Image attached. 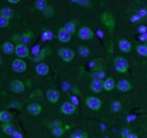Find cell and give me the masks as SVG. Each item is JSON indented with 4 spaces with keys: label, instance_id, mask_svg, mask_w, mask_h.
<instances>
[{
    "label": "cell",
    "instance_id": "obj_13",
    "mask_svg": "<svg viewBox=\"0 0 147 138\" xmlns=\"http://www.w3.org/2000/svg\"><path fill=\"white\" fill-rule=\"evenodd\" d=\"M118 45H119V49H120V51L125 52V53H129V52L131 51V43L129 42L128 40H126V39H122V40H120L119 41V43H118Z\"/></svg>",
    "mask_w": 147,
    "mask_h": 138
},
{
    "label": "cell",
    "instance_id": "obj_28",
    "mask_svg": "<svg viewBox=\"0 0 147 138\" xmlns=\"http://www.w3.org/2000/svg\"><path fill=\"white\" fill-rule=\"evenodd\" d=\"M136 51L139 55H143V57H147V44H139L137 48H136Z\"/></svg>",
    "mask_w": 147,
    "mask_h": 138
},
{
    "label": "cell",
    "instance_id": "obj_35",
    "mask_svg": "<svg viewBox=\"0 0 147 138\" xmlns=\"http://www.w3.org/2000/svg\"><path fill=\"white\" fill-rule=\"evenodd\" d=\"M50 127H52V129L53 128H58V127H62V122L61 121H53V122H51L50 124H49Z\"/></svg>",
    "mask_w": 147,
    "mask_h": 138
},
{
    "label": "cell",
    "instance_id": "obj_17",
    "mask_svg": "<svg viewBox=\"0 0 147 138\" xmlns=\"http://www.w3.org/2000/svg\"><path fill=\"white\" fill-rule=\"evenodd\" d=\"M115 87H117V89H119L120 92H128V91L131 89V84L129 83L128 80L122 79V80L118 82V84L115 85Z\"/></svg>",
    "mask_w": 147,
    "mask_h": 138
},
{
    "label": "cell",
    "instance_id": "obj_21",
    "mask_svg": "<svg viewBox=\"0 0 147 138\" xmlns=\"http://www.w3.org/2000/svg\"><path fill=\"white\" fill-rule=\"evenodd\" d=\"M13 120V116L8 111H0V121L3 123H10Z\"/></svg>",
    "mask_w": 147,
    "mask_h": 138
},
{
    "label": "cell",
    "instance_id": "obj_32",
    "mask_svg": "<svg viewBox=\"0 0 147 138\" xmlns=\"http://www.w3.org/2000/svg\"><path fill=\"white\" fill-rule=\"evenodd\" d=\"M9 25V20L6 19V18L1 17L0 16V28H3V27H7Z\"/></svg>",
    "mask_w": 147,
    "mask_h": 138
},
{
    "label": "cell",
    "instance_id": "obj_41",
    "mask_svg": "<svg viewBox=\"0 0 147 138\" xmlns=\"http://www.w3.org/2000/svg\"><path fill=\"white\" fill-rule=\"evenodd\" d=\"M129 134H130V133H128V130H127V129H123L121 135H122V137H123V138H126V136H127V135H129Z\"/></svg>",
    "mask_w": 147,
    "mask_h": 138
},
{
    "label": "cell",
    "instance_id": "obj_14",
    "mask_svg": "<svg viewBox=\"0 0 147 138\" xmlns=\"http://www.w3.org/2000/svg\"><path fill=\"white\" fill-rule=\"evenodd\" d=\"M90 87H91V89H92L94 93H101L102 91H104V88H103V80H96V79H94V80H92Z\"/></svg>",
    "mask_w": 147,
    "mask_h": 138
},
{
    "label": "cell",
    "instance_id": "obj_5",
    "mask_svg": "<svg viewBox=\"0 0 147 138\" xmlns=\"http://www.w3.org/2000/svg\"><path fill=\"white\" fill-rule=\"evenodd\" d=\"M11 68L16 72H24L27 69V64L23 60V59H15L11 64Z\"/></svg>",
    "mask_w": 147,
    "mask_h": 138
},
{
    "label": "cell",
    "instance_id": "obj_38",
    "mask_svg": "<svg viewBox=\"0 0 147 138\" xmlns=\"http://www.w3.org/2000/svg\"><path fill=\"white\" fill-rule=\"evenodd\" d=\"M75 2H77L78 5H82V6H85V7H87V6L90 5V1H82V0H78V1H75Z\"/></svg>",
    "mask_w": 147,
    "mask_h": 138
},
{
    "label": "cell",
    "instance_id": "obj_8",
    "mask_svg": "<svg viewBox=\"0 0 147 138\" xmlns=\"http://www.w3.org/2000/svg\"><path fill=\"white\" fill-rule=\"evenodd\" d=\"M101 19H102V22H103V24L108 27V28H110V30H113V27H114V18H113V16L111 15L110 13H103V15H102V17H101Z\"/></svg>",
    "mask_w": 147,
    "mask_h": 138
},
{
    "label": "cell",
    "instance_id": "obj_11",
    "mask_svg": "<svg viewBox=\"0 0 147 138\" xmlns=\"http://www.w3.org/2000/svg\"><path fill=\"white\" fill-rule=\"evenodd\" d=\"M58 40L62 43H68L71 40V34L68 33L63 27L58 31Z\"/></svg>",
    "mask_w": 147,
    "mask_h": 138
},
{
    "label": "cell",
    "instance_id": "obj_39",
    "mask_svg": "<svg viewBox=\"0 0 147 138\" xmlns=\"http://www.w3.org/2000/svg\"><path fill=\"white\" fill-rule=\"evenodd\" d=\"M138 20H140V16H139L138 14L131 17V22H138Z\"/></svg>",
    "mask_w": 147,
    "mask_h": 138
},
{
    "label": "cell",
    "instance_id": "obj_22",
    "mask_svg": "<svg viewBox=\"0 0 147 138\" xmlns=\"http://www.w3.org/2000/svg\"><path fill=\"white\" fill-rule=\"evenodd\" d=\"M47 51H48V49H42V50L38 52V53H36V54H33L31 59H32L33 61H35V62H40V64H41V61H42V60L45 58Z\"/></svg>",
    "mask_w": 147,
    "mask_h": 138
},
{
    "label": "cell",
    "instance_id": "obj_34",
    "mask_svg": "<svg viewBox=\"0 0 147 138\" xmlns=\"http://www.w3.org/2000/svg\"><path fill=\"white\" fill-rule=\"evenodd\" d=\"M52 37H53V35H52V33H51L50 31H45V32L43 33V35H42V39H43L44 41L50 40V39H52Z\"/></svg>",
    "mask_w": 147,
    "mask_h": 138
},
{
    "label": "cell",
    "instance_id": "obj_42",
    "mask_svg": "<svg viewBox=\"0 0 147 138\" xmlns=\"http://www.w3.org/2000/svg\"><path fill=\"white\" fill-rule=\"evenodd\" d=\"M126 138H138V136H137L136 134H131V133H130L129 135L126 136Z\"/></svg>",
    "mask_w": 147,
    "mask_h": 138
},
{
    "label": "cell",
    "instance_id": "obj_2",
    "mask_svg": "<svg viewBox=\"0 0 147 138\" xmlns=\"http://www.w3.org/2000/svg\"><path fill=\"white\" fill-rule=\"evenodd\" d=\"M58 54L65 62H70L75 57V52L71 49H68V48H60L58 50Z\"/></svg>",
    "mask_w": 147,
    "mask_h": 138
},
{
    "label": "cell",
    "instance_id": "obj_7",
    "mask_svg": "<svg viewBox=\"0 0 147 138\" xmlns=\"http://www.w3.org/2000/svg\"><path fill=\"white\" fill-rule=\"evenodd\" d=\"M77 36L79 39H82V40H91V39H93V36H94V33H93V31L90 27H82L78 31Z\"/></svg>",
    "mask_w": 147,
    "mask_h": 138
},
{
    "label": "cell",
    "instance_id": "obj_12",
    "mask_svg": "<svg viewBox=\"0 0 147 138\" xmlns=\"http://www.w3.org/2000/svg\"><path fill=\"white\" fill-rule=\"evenodd\" d=\"M47 99L51 103H57L60 99V93L57 89H49L47 92Z\"/></svg>",
    "mask_w": 147,
    "mask_h": 138
},
{
    "label": "cell",
    "instance_id": "obj_30",
    "mask_svg": "<svg viewBox=\"0 0 147 138\" xmlns=\"http://www.w3.org/2000/svg\"><path fill=\"white\" fill-rule=\"evenodd\" d=\"M121 109H122V105L119 101H114V102L111 103V110L113 112H120Z\"/></svg>",
    "mask_w": 147,
    "mask_h": 138
},
{
    "label": "cell",
    "instance_id": "obj_45",
    "mask_svg": "<svg viewBox=\"0 0 147 138\" xmlns=\"http://www.w3.org/2000/svg\"><path fill=\"white\" fill-rule=\"evenodd\" d=\"M146 44H147V43H146Z\"/></svg>",
    "mask_w": 147,
    "mask_h": 138
},
{
    "label": "cell",
    "instance_id": "obj_40",
    "mask_svg": "<svg viewBox=\"0 0 147 138\" xmlns=\"http://www.w3.org/2000/svg\"><path fill=\"white\" fill-rule=\"evenodd\" d=\"M140 40L144 41V42H147V33H145V34H140Z\"/></svg>",
    "mask_w": 147,
    "mask_h": 138
},
{
    "label": "cell",
    "instance_id": "obj_23",
    "mask_svg": "<svg viewBox=\"0 0 147 138\" xmlns=\"http://www.w3.org/2000/svg\"><path fill=\"white\" fill-rule=\"evenodd\" d=\"M32 37H33L32 32H26V33H24V34H22L19 36V42H22V44H25L26 45L27 43L31 42Z\"/></svg>",
    "mask_w": 147,
    "mask_h": 138
},
{
    "label": "cell",
    "instance_id": "obj_9",
    "mask_svg": "<svg viewBox=\"0 0 147 138\" xmlns=\"http://www.w3.org/2000/svg\"><path fill=\"white\" fill-rule=\"evenodd\" d=\"M10 89L14 92V93H23L25 91V84L22 82V80H18V79H15L10 83Z\"/></svg>",
    "mask_w": 147,
    "mask_h": 138
},
{
    "label": "cell",
    "instance_id": "obj_36",
    "mask_svg": "<svg viewBox=\"0 0 147 138\" xmlns=\"http://www.w3.org/2000/svg\"><path fill=\"white\" fill-rule=\"evenodd\" d=\"M138 15L140 16V18L146 17V16H147V9H146V8H142V9H139Z\"/></svg>",
    "mask_w": 147,
    "mask_h": 138
},
{
    "label": "cell",
    "instance_id": "obj_20",
    "mask_svg": "<svg viewBox=\"0 0 147 138\" xmlns=\"http://www.w3.org/2000/svg\"><path fill=\"white\" fill-rule=\"evenodd\" d=\"M1 49H2L3 53H6V54H13V53H15V45L11 42H5L2 44V47H1Z\"/></svg>",
    "mask_w": 147,
    "mask_h": 138
},
{
    "label": "cell",
    "instance_id": "obj_24",
    "mask_svg": "<svg viewBox=\"0 0 147 138\" xmlns=\"http://www.w3.org/2000/svg\"><path fill=\"white\" fill-rule=\"evenodd\" d=\"M34 6H35V9L41 10V12H44L47 9V7H48V2L45 0H37V1H35Z\"/></svg>",
    "mask_w": 147,
    "mask_h": 138
},
{
    "label": "cell",
    "instance_id": "obj_10",
    "mask_svg": "<svg viewBox=\"0 0 147 138\" xmlns=\"http://www.w3.org/2000/svg\"><path fill=\"white\" fill-rule=\"evenodd\" d=\"M27 112L32 117H36L42 112V106L38 103H31L27 105Z\"/></svg>",
    "mask_w": 147,
    "mask_h": 138
},
{
    "label": "cell",
    "instance_id": "obj_1",
    "mask_svg": "<svg viewBox=\"0 0 147 138\" xmlns=\"http://www.w3.org/2000/svg\"><path fill=\"white\" fill-rule=\"evenodd\" d=\"M113 64H114V68H115V70H117L118 72L125 74V72L128 71L129 62L126 58H123V57H117V58L114 59V62H113Z\"/></svg>",
    "mask_w": 147,
    "mask_h": 138
},
{
    "label": "cell",
    "instance_id": "obj_37",
    "mask_svg": "<svg viewBox=\"0 0 147 138\" xmlns=\"http://www.w3.org/2000/svg\"><path fill=\"white\" fill-rule=\"evenodd\" d=\"M138 32L140 34H145V33H147V27L146 26H139L138 27Z\"/></svg>",
    "mask_w": 147,
    "mask_h": 138
},
{
    "label": "cell",
    "instance_id": "obj_4",
    "mask_svg": "<svg viewBox=\"0 0 147 138\" xmlns=\"http://www.w3.org/2000/svg\"><path fill=\"white\" fill-rule=\"evenodd\" d=\"M15 54L18 57V59L27 58V57H30V49H28L27 45L18 43V44L15 47Z\"/></svg>",
    "mask_w": 147,
    "mask_h": 138
},
{
    "label": "cell",
    "instance_id": "obj_16",
    "mask_svg": "<svg viewBox=\"0 0 147 138\" xmlns=\"http://www.w3.org/2000/svg\"><path fill=\"white\" fill-rule=\"evenodd\" d=\"M103 88H104V91H107V92L113 91V89L115 88V82H114V79H113L112 77L105 78L104 82H103Z\"/></svg>",
    "mask_w": 147,
    "mask_h": 138
},
{
    "label": "cell",
    "instance_id": "obj_43",
    "mask_svg": "<svg viewBox=\"0 0 147 138\" xmlns=\"http://www.w3.org/2000/svg\"><path fill=\"white\" fill-rule=\"evenodd\" d=\"M9 3H19V0H8Z\"/></svg>",
    "mask_w": 147,
    "mask_h": 138
},
{
    "label": "cell",
    "instance_id": "obj_31",
    "mask_svg": "<svg viewBox=\"0 0 147 138\" xmlns=\"http://www.w3.org/2000/svg\"><path fill=\"white\" fill-rule=\"evenodd\" d=\"M73 136H75V137H78V138H88L87 134H86L85 131H82V130H78V131L74 133Z\"/></svg>",
    "mask_w": 147,
    "mask_h": 138
},
{
    "label": "cell",
    "instance_id": "obj_33",
    "mask_svg": "<svg viewBox=\"0 0 147 138\" xmlns=\"http://www.w3.org/2000/svg\"><path fill=\"white\" fill-rule=\"evenodd\" d=\"M43 14H44V16H47V17L52 16V14H53V9H52V7H51V6H48L47 9L43 12Z\"/></svg>",
    "mask_w": 147,
    "mask_h": 138
},
{
    "label": "cell",
    "instance_id": "obj_6",
    "mask_svg": "<svg viewBox=\"0 0 147 138\" xmlns=\"http://www.w3.org/2000/svg\"><path fill=\"white\" fill-rule=\"evenodd\" d=\"M60 111L66 116H71L76 112V105H74L71 102H65L61 105Z\"/></svg>",
    "mask_w": 147,
    "mask_h": 138
},
{
    "label": "cell",
    "instance_id": "obj_25",
    "mask_svg": "<svg viewBox=\"0 0 147 138\" xmlns=\"http://www.w3.org/2000/svg\"><path fill=\"white\" fill-rule=\"evenodd\" d=\"M92 77H93V80L96 79V80H102L104 77H105V74L103 70H94L92 74Z\"/></svg>",
    "mask_w": 147,
    "mask_h": 138
},
{
    "label": "cell",
    "instance_id": "obj_19",
    "mask_svg": "<svg viewBox=\"0 0 147 138\" xmlns=\"http://www.w3.org/2000/svg\"><path fill=\"white\" fill-rule=\"evenodd\" d=\"M0 16L9 20L10 18L14 17V10H13L11 8H9V7L1 8V9H0Z\"/></svg>",
    "mask_w": 147,
    "mask_h": 138
},
{
    "label": "cell",
    "instance_id": "obj_3",
    "mask_svg": "<svg viewBox=\"0 0 147 138\" xmlns=\"http://www.w3.org/2000/svg\"><path fill=\"white\" fill-rule=\"evenodd\" d=\"M85 103L87 105V108H90L93 111H97V110H100L101 106H102V101H101L100 99L95 97V96H88V97L86 99Z\"/></svg>",
    "mask_w": 147,
    "mask_h": 138
},
{
    "label": "cell",
    "instance_id": "obj_26",
    "mask_svg": "<svg viewBox=\"0 0 147 138\" xmlns=\"http://www.w3.org/2000/svg\"><path fill=\"white\" fill-rule=\"evenodd\" d=\"M68 128H69V127H65V128L58 127V128H53V129L51 130V133H52V135L55 136V137H61V136L65 134V130L68 129Z\"/></svg>",
    "mask_w": 147,
    "mask_h": 138
},
{
    "label": "cell",
    "instance_id": "obj_18",
    "mask_svg": "<svg viewBox=\"0 0 147 138\" xmlns=\"http://www.w3.org/2000/svg\"><path fill=\"white\" fill-rule=\"evenodd\" d=\"M1 129H2L3 133H5L6 135H8V136H14L15 133H16V129H15V127H14L11 123H3L2 127H1Z\"/></svg>",
    "mask_w": 147,
    "mask_h": 138
},
{
    "label": "cell",
    "instance_id": "obj_27",
    "mask_svg": "<svg viewBox=\"0 0 147 138\" xmlns=\"http://www.w3.org/2000/svg\"><path fill=\"white\" fill-rule=\"evenodd\" d=\"M68 33H70V34L73 35L75 32H76V24L74 23V22H68V23H66L65 24V27H63Z\"/></svg>",
    "mask_w": 147,
    "mask_h": 138
},
{
    "label": "cell",
    "instance_id": "obj_29",
    "mask_svg": "<svg viewBox=\"0 0 147 138\" xmlns=\"http://www.w3.org/2000/svg\"><path fill=\"white\" fill-rule=\"evenodd\" d=\"M78 53H79V55H82V57H84V58H86V57H88L90 55V49L87 48V47H84V45H80L79 48H78Z\"/></svg>",
    "mask_w": 147,
    "mask_h": 138
},
{
    "label": "cell",
    "instance_id": "obj_44",
    "mask_svg": "<svg viewBox=\"0 0 147 138\" xmlns=\"http://www.w3.org/2000/svg\"><path fill=\"white\" fill-rule=\"evenodd\" d=\"M1 64H2V59L0 58V66H1Z\"/></svg>",
    "mask_w": 147,
    "mask_h": 138
},
{
    "label": "cell",
    "instance_id": "obj_15",
    "mask_svg": "<svg viewBox=\"0 0 147 138\" xmlns=\"http://www.w3.org/2000/svg\"><path fill=\"white\" fill-rule=\"evenodd\" d=\"M49 70H50L49 66L47 64H43V62L38 64L35 67V71L37 72V75H40V76H47L49 74Z\"/></svg>",
    "mask_w": 147,
    "mask_h": 138
}]
</instances>
